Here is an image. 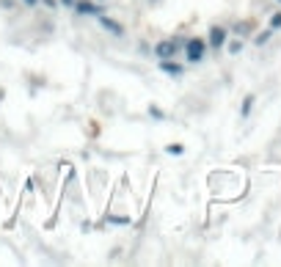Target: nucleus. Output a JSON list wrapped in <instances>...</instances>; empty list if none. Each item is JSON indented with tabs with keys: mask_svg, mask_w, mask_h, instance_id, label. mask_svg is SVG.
Returning <instances> with one entry per match:
<instances>
[{
	"mask_svg": "<svg viewBox=\"0 0 281 267\" xmlns=\"http://www.w3.org/2000/svg\"><path fill=\"white\" fill-rule=\"evenodd\" d=\"M209 47H207V39H201V36H187L185 44H182V55H185V64L196 66L201 64L204 58H207Z\"/></svg>",
	"mask_w": 281,
	"mask_h": 267,
	"instance_id": "f257e3e1",
	"label": "nucleus"
},
{
	"mask_svg": "<svg viewBox=\"0 0 281 267\" xmlns=\"http://www.w3.org/2000/svg\"><path fill=\"white\" fill-rule=\"evenodd\" d=\"M182 44H185V36H168V39H160V42L152 47V55H155L157 61L177 58V55H182Z\"/></svg>",
	"mask_w": 281,
	"mask_h": 267,
	"instance_id": "f03ea898",
	"label": "nucleus"
},
{
	"mask_svg": "<svg viewBox=\"0 0 281 267\" xmlns=\"http://www.w3.org/2000/svg\"><path fill=\"white\" fill-rule=\"evenodd\" d=\"M229 36H232L229 33V28H223V25H212V28L207 30V47L212 50V53H221Z\"/></svg>",
	"mask_w": 281,
	"mask_h": 267,
	"instance_id": "7ed1b4c3",
	"label": "nucleus"
},
{
	"mask_svg": "<svg viewBox=\"0 0 281 267\" xmlns=\"http://www.w3.org/2000/svg\"><path fill=\"white\" fill-rule=\"evenodd\" d=\"M72 11L78 14V17H99V14H105L108 8L102 6V3H96V0H75Z\"/></svg>",
	"mask_w": 281,
	"mask_h": 267,
	"instance_id": "20e7f679",
	"label": "nucleus"
},
{
	"mask_svg": "<svg viewBox=\"0 0 281 267\" xmlns=\"http://www.w3.org/2000/svg\"><path fill=\"white\" fill-rule=\"evenodd\" d=\"M96 19H99L102 30H105V33H110V36H113V39H121V36L127 33V30H124V25H121L119 19L108 17V14H99V17H96Z\"/></svg>",
	"mask_w": 281,
	"mask_h": 267,
	"instance_id": "39448f33",
	"label": "nucleus"
},
{
	"mask_svg": "<svg viewBox=\"0 0 281 267\" xmlns=\"http://www.w3.org/2000/svg\"><path fill=\"white\" fill-rule=\"evenodd\" d=\"M160 72H163V75H168L171 80H182V78H185V66H182L177 58L160 61Z\"/></svg>",
	"mask_w": 281,
	"mask_h": 267,
	"instance_id": "423d86ee",
	"label": "nucleus"
},
{
	"mask_svg": "<svg viewBox=\"0 0 281 267\" xmlns=\"http://www.w3.org/2000/svg\"><path fill=\"white\" fill-rule=\"evenodd\" d=\"M254 105H257V96H254V94L243 96V105H240V119H248V116H251V110H254Z\"/></svg>",
	"mask_w": 281,
	"mask_h": 267,
	"instance_id": "0eeeda50",
	"label": "nucleus"
},
{
	"mask_svg": "<svg viewBox=\"0 0 281 267\" xmlns=\"http://www.w3.org/2000/svg\"><path fill=\"white\" fill-rule=\"evenodd\" d=\"M251 28H254V25L248 22V19H243V22H234L229 33H234V36H240V39H245V36L251 33Z\"/></svg>",
	"mask_w": 281,
	"mask_h": 267,
	"instance_id": "6e6552de",
	"label": "nucleus"
},
{
	"mask_svg": "<svg viewBox=\"0 0 281 267\" xmlns=\"http://www.w3.org/2000/svg\"><path fill=\"white\" fill-rule=\"evenodd\" d=\"M223 47L229 50V55H240V53H243V47H245V42L237 36V39H226V44H223Z\"/></svg>",
	"mask_w": 281,
	"mask_h": 267,
	"instance_id": "1a4fd4ad",
	"label": "nucleus"
},
{
	"mask_svg": "<svg viewBox=\"0 0 281 267\" xmlns=\"http://www.w3.org/2000/svg\"><path fill=\"white\" fill-rule=\"evenodd\" d=\"M105 223H110V226H132V218L130 215H108Z\"/></svg>",
	"mask_w": 281,
	"mask_h": 267,
	"instance_id": "9d476101",
	"label": "nucleus"
},
{
	"mask_svg": "<svg viewBox=\"0 0 281 267\" xmlns=\"http://www.w3.org/2000/svg\"><path fill=\"white\" fill-rule=\"evenodd\" d=\"M273 33L276 30H270V28H265V30H259L257 36H254V44H257V47H265V44L270 42V39H273Z\"/></svg>",
	"mask_w": 281,
	"mask_h": 267,
	"instance_id": "9b49d317",
	"label": "nucleus"
},
{
	"mask_svg": "<svg viewBox=\"0 0 281 267\" xmlns=\"http://www.w3.org/2000/svg\"><path fill=\"white\" fill-rule=\"evenodd\" d=\"M146 113H149L155 121H166V110H163V107H157V105H149V107H146Z\"/></svg>",
	"mask_w": 281,
	"mask_h": 267,
	"instance_id": "f8f14e48",
	"label": "nucleus"
},
{
	"mask_svg": "<svg viewBox=\"0 0 281 267\" xmlns=\"http://www.w3.org/2000/svg\"><path fill=\"white\" fill-rule=\"evenodd\" d=\"M166 155L182 157V155H185V146H182V143H168V146H166Z\"/></svg>",
	"mask_w": 281,
	"mask_h": 267,
	"instance_id": "ddd939ff",
	"label": "nucleus"
},
{
	"mask_svg": "<svg viewBox=\"0 0 281 267\" xmlns=\"http://www.w3.org/2000/svg\"><path fill=\"white\" fill-rule=\"evenodd\" d=\"M268 28H270V30H281V11H273V14H270Z\"/></svg>",
	"mask_w": 281,
	"mask_h": 267,
	"instance_id": "4468645a",
	"label": "nucleus"
},
{
	"mask_svg": "<svg viewBox=\"0 0 281 267\" xmlns=\"http://www.w3.org/2000/svg\"><path fill=\"white\" fill-rule=\"evenodd\" d=\"M22 3H25V6H28V8H36L39 3H42V0H22Z\"/></svg>",
	"mask_w": 281,
	"mask_h": 267,
	"instance_id": "2eb2a0df",
	"label": "nucleus"
},
{
	"mask_svg": "<svg viewBox=\"0 0 281 267\" xmlns=\"http://www.w3.org/2000/svg\"><path fill=\"white\" fill-rule=\"evenodd\" d=\"M58 3H61L64 8H72V6H75V0H58Z\"/></svg>",
	"mask_w": 281,
	"mask_h": 267,
	"instance_id": "dca6fc26",
	"label": "nucleus"
},
{
	"mask_svg": "<svg viewBox=\"0 0 281 267\" xmlns=\"http://www.w3.org/2000/svg\"><path fill=\"white\" fill-rule=\"evenodd\" d=\"M0 6L3 8H14V0H0Z\"/></svg>",
	"mask_w": 281,
	"mask_h": 267,
	"instance_id": "f3484780",
	"label": "nucleus"
},
{
	"mask_svg": "<svg viewBox=\"0 0 281 267\" xmlns=\"http://www.w3.org/2000/svg\"><path fill=\"white\" fill-rule=\"evenodd\" d=\"M44 3H47L50 8H55V6H58V3H55V0H44Z\"/></svg>",
	"mask_w": 281,
	"mask_h": 267,
	"instance_id": "a211bd4d",
	"label": "nucleus"
},
{
	"mask_svg": "<svg viewBox=\"0 0 281 267\" xmlns=\"http://www.w3.org/2000/svg\"><path fill=\"white\" fill-rule=\"evenodd\" d=\"M149 3H157V0H149Z\"/></svg>",
	"mask_w": 281,
	"mask_h": 267,
	"instance_id": "6ab92c4d",
	"label": "nucleus"
},
{
	"mask_svg": "<svg viewBox=\"0 0 281 267\" xmlns=\"http://www.w3.org/2000/svg\"><path fill=\"white\" fill-rule=\"evenodd\" d=\"M96 3H102V0H96Z\"/></svg>",
	"mask_w": 281,
	"mask_h": 267,
	"instance_id": "aec40b11",
	"label": "nucleus"
},
{
	"mask_svg": "<svg viewBox=\"0 0 281 267\" xmlns=\"http://www.w3.org/2000/svg\"><path fill=\"white\" fill-rule=\"evenodd\" d=\"M276 3H281V0H276Z\"/></svg>",
	"mask_w": 281,
	"mask_h": 267,
	"instance_id": "412c9836",
	"label": "nucleus"
}]
</instances>
